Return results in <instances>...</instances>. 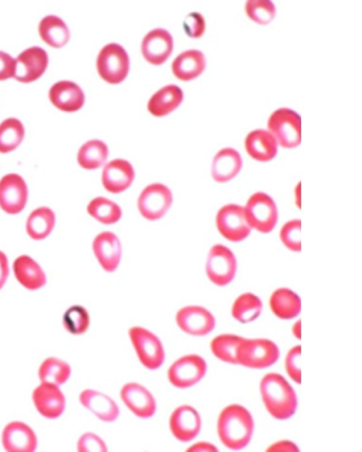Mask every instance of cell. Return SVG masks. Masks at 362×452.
<instances>
[{"mask_svg": "<svg viewBox=\"0 0 362 452\" xmlns=\"http://www.w3.org/2000/svg\"><path fill=\"white\" fill-rule=\"evenodd\" d=\"M254 421L250 412L243 406L233 404L220 413L217 431L220 440L228 448L240 450L251 440Z\"/></svg>", "mask_w": 362, "mask_h": 452, "instance_id": "cell-1", "label": "cell"}, {"mask_svg": "<svg viewBox=\"0 0 362 452\" xmlns=\"http://www.w3.org/2000/svg\"><path fill=\"white\" fill-rule=\"evenodd\" d=\"M260 391L267 410L274 418L286 420L295 413L298 403L296 393L281 375H265L260 383Z\"/></svg>", "mask_w": 362, "mask_h": 452, "instance_id": "cell-2", "label": "cell"}, {"mask_svg": "<svg viewBox=\"0 0 362 452\" xmlns=\"http://www.w3.org/2000/svg\"><path fill=\"white\" fill-rule=\"evenodd\" d=\"M268 128L280 145L286 148L301 142V118L294 110L282 107L275 110L268 120Z\"/></svg>", "mask_w": 362, "mask_h": 452, "instance_id": "cell-3", "label": "cell"}, {"mask_svg": "<svg viewBox=\"0 0 362 452\" xmlns=\"http://www.w3.org/2000/svg\"><path fill=\"white\" fill-rule=\"evenodd\" d=\"M96 66L99 75L110 83H119L127 76L129 58L124 47L118 43H108L98 53Z\"/></svg>", "mask_w": 362, "mask_h": 452, "instance_id": "cell-4", "label": "cell"}, {"mask_svg": "<svg viewBox=\"0 0 362 452\" xmlns=\"http://www.w3.org/2000/svg\"><path fill=\"white\" fill-rule=\"evenodd\" d=\"M128 333L141 363L151 370L159 368L165 359V352L160 339L141 326L130 328Z\"/></svg>", "mask_w": 362, "mask_h": 452, "instance_id": "cell-5", "label": "cell"}, {"mask_svg": "<svg viewBox=\"0 0 362 452\" xmlns=\"http://www.w3.org/2000/svg\"><path fill=\"white\" fill-rule=\"evenodd\" d=\"M206 368V363L201 356L186 355L170 366L168 379L175 387L187 388L196 384L204 376Z\"/></svg>", "mask_w": 362, "mask_h": 452, "instance_id": "cell-6", "label": "cell"}, {"mask_svg": "<svg viewBox=\"0 0 362 452\" xmlns=\"http://www.w3.org/2000/svg\"><path fill=\"white\" fill-rule=\"evenodd\" d=\"M279 357L277 345L264 338L245 339L239 350V364L262 369L274 364Z\"/></svg>", "mask_w": 362, "mask_h": 452, "instance_id": "cell-7", "label": "cell"}, {"mask_svg": "<svg viewBox=\"0 0 362 452\" xmlns=\"http://www.w3.org/2000/svg\"><path fill=\"white\" fill-rule=\"evenodd\" d=\"M247 220L252 227L268 233L275 227L278 213L274 200L267 194L257 192L248 199L245 208Z\"/></svg>", "mask_w": 362, "mask_h": 452, "instance_id": "cell-8", "label": "cell"}, {"mask_svg": "<svg viewBox=\"0 0 362 452\" xmlns=\"http://www.w3.org/2000/svg\"><path fill=\"white\" fill-rule=\"evenodd\" d=\"M173 203L171 191L165 185L153 183L141 192L137 207L141 215L148 220H156L167 213Z\"/></svg>", "mask_w": 362, "mask_h": 452, "instance_id": "cell-9", "label": "cell"}, {"mask_svg": "<svg viewBox=\"0 0 362 452\" xmlns=\"http://www.w3.org/2000/svg\"><path fill=\"white\" fill-rule=\"evenodd\" d=\"M216 227L219 232L231 242L245 239L250 233V226L245 208L236 204L223 206L216 218Z\"/></svg>", "mask_w": 362, "mask_h": 452, "instance_id": "cell-10", "label": "cell"}, {"mask_svg": "<svg viewBox=\"0 0 362 452\" xmlns=\"http://www.w3.org/2000/svg\"><path fill=\"white\" fill-rule=\"evenodd\" d=\"M236 259L233 253L222 244L213 246L206 263V273L209 279L218 286H225L234 278Z\"/></svg>", "mask_w": 362, "mask_h": 452, "instance_id": "cell-11", "label": "cell"}, {"mask_svg": "<svg viewBox=\"0 0 362 452\" xmlns=\"http://www.w3.org/2000/svg\"><path fill=\"white\" fill-rule=\"evenodd\" d=\"M28 187L21 176L15 173L4 175L0 180V207L8 214L21 212L27 203Z\"/></svg>", "mask_w": 362, "mask_h": 452, "instance_id": "cell-12", "label": "cell"}, {"mask_svg": "<svg viewBox=\"0 0 362 452\" xmlns=\"http://www.w3.org/2000/svg\"><path fill=\"white\" fill-rule=\"evenodd\" d=\"M178 327L185 333L203 336L211 332L216 324L212 314L203 307L185 306L180 309L175 315Z\"/></svg>", "mask_w": 362, "mask_h": 452, "instance_id": "cell-13", "label": "cell"}, {"mask_svg": "<svg viewBox=\"0 0 362 452\" xmlns=\"http://www.w3.org/2000/svg\"><path fill=\"white\" fill-rule=\"evenodd\" d=\"M15 60L13 77L20 82L30 83L37 79L45 71L48 54L42 47L33 46L23 50Z\"/></svg>", "mask_w": 362, "mask_h": 452, "instance_id": "cell-14", "label": "cell"}, {"mask_svg": "<svg viewBox=\"0 0 362 452\" xmlns=\"http://www.w3.org/2000/svg\"><path fill=\"white\" fill-rule=\"evenodd\" d=\"M169 427L175 438L182 442H188L199 433L202 427L201 417L192 406L182 405L172 412Z\"/></svg>", "mask_w": 362, "mask_h": 452, "instance_id": "cell-15", "label": "cell"}, {"mask_svg": "<svg viewBox=\"0 0 362 452\" xmlns=\"http://www.w3.org/2000/svg\"><path fill=\"white\" fill-rule=\"evenodd\" d=\"M120 398L125 405L139 417L146 419L156 412V403L154 397L140 383H125L120 390Z\"/></svg>", "mask_w": 362, "mask_h": 452, "instance_id": "cell-16", "label": "cell"}, {"mask_svg": "<svg viewBox=\"0 0 362 452\" xmlns=\"http://www.w3.org/2000/svg\"><path fill=\"white\" fill-rule=\"evenodd\" d=\"M32 398L37 411L46 418H57L64 410L65 398L57 385L42 382L34 389Z\"/></svg>", "mask_w": 362, "mask_h": 452, "instance_id": "cell-17", "label": "cell"}, {"mask_svg": "<svg viewBox=\"0 0 362 452\" xmlns=\"http://www.w3.org/2000/svg\"><path fill=\"white\" fill-rule=\"evenodd\" d=\"M141 52L150 63L159 65L170 56L173 48V39L170 33L160 28L150 30L141 42Z\"/></svg>", "mask_w": 362, "mask_h": 452, "instance_id": "cell-18", "label": "cell"}, {"mask_svg": "<svg viewBox=\"0 0 362 452\" xmlns=\"http://www.w3.org/2000/svg\"><path fill=\"white\" fill-rule=\"evenodd\" d=\"M1 441L4 449L8 452H32L37 446L33 430L20 421L11 422L4 427Z\"/></svg>", "mask_w": 362, "mask_h": 452, "instance_id": "cell-19", "label": "cell"}, {"mask_svg": "<svg viewBox=\"0 0 362 452\" xmlns=\"http://www.w3.org/2000/svg\"><path fill=\"white\" fill-rule=\"evenodd\" d=\"M92 248L103 270L111 273L117 269L121 258L122 246L116 234L109 231L99 233L93 239Z\"/></svg>", "mask_w": 362, "mask_h": 452, "instance_id": "cell-20", "label": "cell"}, {"mask_svg": "<svg viewBox=\"0 0 362 452\" xmlns=\"http://www.w3.org/2000/svg\"><path fill=\"white\" fill-rule=\"evenodd\" d=\"M134 176V170L129 161L115 159L103 167L102 183L107 191L119 194L130 186Z\"/></svg>", "mask_w": 362, "mask_h": 452, "instance_id": "cell-21", "label": "cell"}, {"mask_svg": "<svg viewBox=\"0 0 362 452\" xmlns=\"http://www.w3.org/2000/svg\"><path fill=\"white\" fill-rule=\"evenodd\" d=\"M49 98L56 107L66 112L78 111L85 101L81 87L71 81H60L54 83L49 90Z\"/></svg>", "mask_w": 362, "mask_h": 452, "instance_id": "cell-22", "label": "cell"}, {"mask_svg": "<svg viewBox=\"0 0 362 452\" xmlns=\"http://www.w3.org/2000/svg\"><path fill=\"white\" fill-rule=\"evenodd\" d=\"M80 403L100 420L110 422L119 416L117 403L108 396L93 389H85L79 395Z\"/></svg>", "mask_w": 362, "mask_h": 452, "instance_id": "cell-23", "label": "cell"}, {"mask_svg": "<svg viewBox=\"0 0 362 452\" xmlns=\"http://www.w3.org/2000/svg\"><path fill=\"white\" fill-rule=\"evenodd\" d=\"M243 161L240 153L232 148H224L214 156L211 164V175L218 182H226L240 171Z\"/></svg>", "mask_w": 362, "mask_h": 452, "instance_id": "cell-24", "label": "cell"}, {"mask_svg": "<svg viewBox=\"0 0 362 452\" xmlns=\"http://www.w3.org/2000/svg\"><path fill=\"white\" fill-rule=\"evenodd\" d=\"M245 146L250 156L261 162L272 160L277 153V143L274 137L264 129L250 132L245 138Z\"/></svg>", "mask_w": 362, "mask_h": 452, "instance_id": "cell-25", "label": "cell"}, {"mask_svg": "<svg viewBox=\"0 0 362 452\" xmlns=\"http://www.w3.org/2000/svg\"><path fill=\"white\" fill-rule=\"evenodd\" d=\"M13 270L17 280L28 290L40 289L47 282L40 265L29 256H18L13 262Z\"/></svg>", "mask_w": 362, "mask_h": 452, "instance_id": "cell-26", "label": "cell"}, {"mask_svg": "<svg viewBox=\"0 0 362 452\" xmlns=\"http://www.w3.org/2000/svg\"><path fill=\"white\" fill-rule=\"evenodd\" d=\"M183 100L182 89L169 84L156 92L147 105L148 112L155 117H163L175 109Z\"/></svg>", "mask_w": 362, "mask_h": 452, "instance_id": "cell-27", "label": "cell"}, {"mask_svg": "<svg viewBox=\"0 0 362 452\" xmlns=\"http://www.w3.org/2000/svg\"><path fill=\"white\" fill-rule=\"evenodd\" d=\"M206 66V59L199 49H188L180 53L172 63L174 75L182 81H189L199 76Z\"/></svg>", "mask_w": 362, "mask_h": 452, "instance_id": "cell-28", "label": "cell"}, {"mask_svg": "<svg viewBox=\"0 0 362 452\" xmlns=\"http://www.w3.org/2000/svg\"><path fill=\"white\" fill-rule=\"evenodd\" d=\"M41 38L49 45L61 47L69 40V30L65 22L55 15H47L42 18L38 25Z\"/></svg>", "mask_w": 362, "mask_h": 452, "instance_id": "cell-29", "label": "cell"}, {"mask_svg": "<svg viewBox=\"0 0 362 452\" xmlns=\"http://www.w3.org/2000/svg\"><path fill=\"white\" fill-rule=\"evenodd\" d=\"M272 311L279 318L291 319L298 316L301 309L300 297L288 288L275 290L269 300Z\"/></svg>", "mask_w": 362, "mask_h": 452, "instance_id": "cell-30", "label": "cell"}, {"mask_svg": "<svg viewBox=\"0 0 362 452\" xmlns=\"http://www.w3.org/2000/svg\"><path fill=\"white\" fill-rule=\"evenodd\" d=\"M55 224V215L48 207L36 208L29 215L26 221V232L35 240L46 238Z\"/></svg>", "mask_w": 362, "mask_h": 452, "instance_id": "cell-31", "label": "cell"}, {"mask_svg": "<svg viewBox=\"0 0 362 452\" xmlns=\"http://www.w3.org/2000/svg\"><path fill=\"white\" fill-rule=\"evenodd\" d=\"M108 156L106 143L98 139L88 141L81 145L77 154L79 165L86 170H95L101 167Z\"/></svg>", "mask_w": 362, "mask_h": 452, "instance_id": "cell-32", "label": "cell"}, {"mask_svg": "<svg viewBox=\"0 0 362 452\" xmlns=\"http://www.w3.org/2000/svg\"><path fill=\"white\" fill-rule=\"evenodd\" d=\"M245 339L235 335L222 334L212 340L210 347L219 359L230 364H239V350Z\"/></svg>", "mask_w": 362, "mask_h": 452, "instance_id": "cell-33", "label": "cell"}, {"mask_svg": "<svg viewBox=\"0 0 362 452\" xmlns=\"http://www.w3.org/2000/svg\"><path fill=\"white\" fill-rule=\"evenodd\" d=\"M70 375V365L66 362L53 357L45 359L38 369V376L41 382L58 386L64 383Z\"/></svg>", "mask_w": 362, "mask_h": 452, "instance_id": "cell-34", "label": "cell"}, {"mask_svg": "<svg viewBox=\"0 0 362 452\" xmlns=\"http://www.w3.org/2000/svg\"><path fill=\"white\" fill-rule=\"evenodd\" d=\"M88 213L98 222L105 225H112L122 217L120 207L112 201L98 196L92 199L87 206Z\"/></svg>", "mask_w": 362, "mask_h": 452, "instance_id": "cell-35", "label": "cell"}, {"mask_svg": "<svg viewBox=\"0 0 362 452\" xmlns=\"http://www.w3.org/2000/svg\"><path fill=\"white\" fill-rule=\"evenodd\" d=\"M24 134L25 129L19 119L14 117L4 119L0 124V153L15 150L23 141Z\"/></svg>", "mask_w": 362, "mask_h": 452, "instance_id": "cell-36", "label": "cell"}, {"mask_svg": "<svg viewBox=\"0 0 362 452\" xmlns=\"http://www.w3.org/2000/svg\"><path fill=\"white\" fill-rule=\"evenodd\" d=\"M262 302L252 293H244L235 301L232 308L233 316L241 323H247L256 319L260 314Z\"/></svg>", "mask_w": 362, "mask_h": 452, "instance_id": "cell-37", "label": "cell"}, {"mask_svg": "<svg viewBox=\"0 0 362 452\" xmlns=\"http://www.w3.org/2000/svg\"><path fill=\"white\" fill-rule=\"evenodd\" d=\"M62 324L69 333L81 335L88 330L90 325L88 311L83 306L73 305L64 312Z\"/></svg>", "mask_w": 362, "mask_h": 452, "instance_id": "cell-38", "label": "cell"}, {"mask_svg": "<svg viewBox=\"0 0 362 452\" xmlns=\"http://www.w3.org/2000/svg\"><path fill=\"white\" fill-rule=\"evenodd\" d=\"M245 7L248 17L261 25L268 24L275 17L276 7L269 0H247Z\"/></svg>", "mask_w": 362, "mask_h": 452, "instance_id": "cell-39", "label": "cell"}, {"mask_svg": "<svg viewBox=\"0 0 362 452\" xmlns=\"http://www.w3.org/2000/svg\"><path fill=\"white\" fill-rule=\"evenodd\" d=\"M300 220H293L284 224L280 231V238L284 244L293 251H300Z\"/></svg>", "mask_w": 362, "mask_h": 452, "instance_id": "cell-40", "label": "cell"}, {"mask_svg": "<svg viewBox=\"0 0 362 452\" xmlns=\"http://www.w3.org/2000/svg\"><path fill=\"white\" fill-rule=\"evenodd\" d=\"M77 451L79 452H106V444L97 434L86 432L82 434L77 442Z\"/></svg>", "mask_w": 362, "mask_h": 452, "instance_id": "cell-41", "label": "cell"}, {"mask_svg": "<svg viewBox=\"0 0 362 452\" xmlns=\"http://www.w3.org/2000/svg\"><path fill=\"white\" fill-rule=\"evenodd\" d=\"M183 29L191 37H199L205 31L206 23L204 16L199 12L188 13L183 21Z\"/></svg>", "mask_w": 362, "mask_h": 452, "instance_id": "cell-42", "label": "cell"}, {"mask_svg": "<svg viewBox=\"0 0 362 452\" xmlns=\"http://www.w3.org/2000/svg\"><path fill=\"white\" fill-rule=\"evenodd\" d=\"M301 347L297 345L293 347L288 353L285 366L289 376L296 383L301 382Z\"/></svg>", "mask_w": 362, "mask_h": 452, "instance_id": "cell-43", "label": "cell"}, {"mask_svg": "<svg viewBox=\"0 0 362 452\" xmlns=\"http://www.w3.org/2000/svg\"><path fill=\"white\" fill-rule=\"evenodd\" d=\"M16 60L9 54L0 50V81L13 77Z\"/></svg>", "mask_w": 362, "mask_h": 452, "instance_id": "cell-44", "label": "cell"}, {"mask_svg": "<svg viewBox=\"0 0 362 452\" xmlns=\"http://www.w3.org/2000/svg\"><path fill=\"white\" fill-rule=\"evenodd\" d=\"M267 451H298L299 449L293 443L288 441H281L272 444Z\"/></svg>", "mask_w": 362, "mask_h": 452, "instance_id": "cell-45", "label": "cell"}, {"mask_svg": "<svg viewBox=\"0 0 362 452\" xmlns=\"http://www.w3.org/2000/svg\"><path fill=\"white\" fill-rule=\"evenodd\" d=\"M9 273L8 258L6 254L0 251V290L5 284Z\"/></svg>", "mask_w": 362, "mask_h": 452, "instance_id": "cell-46", "label": "cell"}, {"mask_svg": "<svg viewBox=\"0 0 362 452\" xmlns=\"http://www.w3.org/2000/svg\"><path fill=\"white\" fill-rule=\"evenodd\" d=\"M187 451H217L218 449L213 444L208 442H198L192 445Z\"/></svg>", "mask_w": 362, "mask_h": 452, "instance_id": "cell-47", "label": "cell"}, {"mask_svg": "<svg viewBox=\"0 0 362 452\" xmlns=\"http://www.w3.org/2000/svg\"><path fill=\"white\" fill-rule=\"evenodd\" d=\"M293 332L296 337L300 338V320L298 321L293 326Z\"/></svg>", "mask_w": 362, "mask_h": 452, "instance_id": "cell-48", "label": "cell"}]
</instances>
